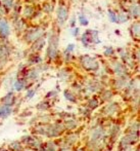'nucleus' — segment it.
Wrapping results in <instances>:
<instances>
[{
	"instance_id": "nucleus-1",
	"label": "nucleus",
	"mask_w": 140,
	"mask_h": 151,
	"mask_svg": "<svg viewBox=\"0 0 140 151\" xmlns=\"http://www.w3.org/2000/svg\"><path fill=\"white\" fill-rule=\"evenodd\" d=\"M68 10L65 9L63 6H59L58 9H57V19H58V22L60 25H63L65 23V21L68 20Z\"/></svg>"
},
{
	"instance_id": "nucleus-3",
	"label": "nucleus",
	"mask_w": 140,
	"mask_h": 151,
	"mask_svg": "<svg viewBox=\"0 0 140 151\" xmlns=\"http://www.w3.org/2000/svg\"><path fill=\"white\" fill-rule=\"evenodd\" d=\"M0 34L3 37H7L9 35V25L4 19H0Z\"/></svg>"
},
{
	"instance_id": "nucleus-10",
	"label": "nucleus",
	"mask_w": 140,
	"mask_h": 151,
	"mask_svg": "<svg viewBox=\"0 0 140 151\" xmlns=\"http://www.w3.org/2000/svg\"><path fill=\"white\" fill-rule=\"evenodd\" d=\"M133 29V33H136V36H139V24L137 23V24H134L132 27Z\"/></svg>"
},
{
	"instance_id": "nucleus-7",
	"label": "nucleus",
	"mask_w": 140,
	"mask_h": 151,
	"mask_svg": "<svg viewBox=\"0 0 140 151\" xmlns=\"http://www.w3.org/2000/svg\"><path fill=\"white\" fill-rule=\"evenodd\" d=\"M12 100H14V95H12V93H8V95L4 98V102H5L6 105H9V104H11Z\"/></svg>"
},
{
	"instance_id": "nucleus-5",
	"label": "nucleus",
	"mask_w": 140,
	"mask_h": 151,
	"mask_svg": "<svg viewBox=\"0 0 140 151\" xmlns=\"http://www.w3.org/2000/svg\"><path fill=\"white\" fill-rule=\"evenodd\" d=\"M10 112H11V110L8 106H4V107L0 108V116L1 117H5V116L9 115Z\"/></svg>"
},
{
	"instance_id": "nucleus-2",
	"label": "nucleus",
	"mask_w": 140,
	"mask_h": 151,
	"mask_svg": "<svg viewBox=\"0 0 140 151\" xmlns=\"http://www.w3.org/2000/svg\"><path fill=\"white\" fill-rule=\"evenodd\" d=\"M82 63H83V66L86 69H97V67H98L97 62L89 58V57H84Z\"/></svg>"
},
{
	"instance_id": "nucleus-8",
	"label": "nucleus",
	"mask_w": 140,
	"mask_h": 151,
	"mask_svg": "<svg viewBox=\"0 0 140 151\" xmlns=\"http://www.w3.org/2000/svg\"><path fill=\"white\" fill-rule=\"evenodd\" d=\"M132 14H133V16H136V17H138V14H139V7H138V5H133L132 6Z\"/></svg>"
},
{
	"instance_id": "nucleus-14",
	"label": "nucleus",
	"mask_w": 140,
	"mask_h": 151,
	"mask_svg": "<svg viewBox=\"0 0 140 151\" xmlns=\"http://www.w3.org/2000/svg\"><path fill=\"white\" fill-rule=\"evenodd\" d=\"M73 47H74V44H71V45L68 46V50H73Z\"/></svg>"
},
{
	"instance_id": "nucleus-11",
	"label": "nucleus",
	"mask_w": 140,
	"mask_h": 151,
	"mask_svg": "<svg viewBox=\"0 0 140 151\" xmlns=\"http://www.w3.org/2000/svg\"><path fill=\"white\" fill-rule=\"evenodd\" d=\"M14 88H16V91H21L24 88V83H23L22 81H16V84H14Z\"/></svg>"
},
{
	"instance_id": "nucleus-13",
	"label": "nucleus",
	"mask_w": 140,
	"mask_h": 151,
	"mask_svg": "<svg viewBox=\"0 0 140 151\" xmlns=\"http://www.w3.org/2000/svg\"><path fill=\"white\" fill-rule=\"evenodd\" d=\"M11 1L12 0H6V3H7V5H8V7H10V6H11Z\"/></svg>"
},
{
	"instance_id": "nucleus-9",
	"label": "nucleus",
	"mask_w": 140,
	"mask_h": 151,
	"mask_svg": "<svg viewBox=\"0 0 140 151\" xmlns=\"http://www.w3.org/2000/svg\"><path fill=\"white\" fill-rule=\"evenodd\" d=\"M79 21H80V23H81L82 25H88V20H87L86 18H85L84 16H82V14H80L79 16Z\"/></svg>"
},
{
	"instance_id": "nucleus-6",
	"label": "nucleus",
	"mask_w": 140,
	"mask_h": 151,
	"mask_svg": "<svg viewBox=\"0 0 140 151\" xmlns=\"http://www.w3.org/2000/svg\"><path fill=\"white\" fill-rule=\"evenodd\" d=\"M109 19H111V21L112 23H118L120 22V20H119L118 16H117L116 14H114V12H112V10H109Z\"/></svg>"
},
{
	"instance_id": "nucleus-12",
	"label": "nucleus",
	"mask_w": 140,
	"mask_h": 151,
	"mask_svg": "<svg viewBox=\"0 0 140 151\" xmlns=\"http://www.w3.org/2000/svg\"><path fill=\"white\" fill-rule=\"evenodd\" d=\"M28 12H29L30 14H31L32 12H33V8H32V7H27L26 10H25V14L27 16V14H28ZM30 14H29V16H30Z\"/></svg>"
},
{
	"instance_id": "nucleus-4",
	"label": "nucleus",
	"mask_w": 140,
	"mask_h": 151,
	"mask_svg": "<svg viewBox=\"0 0 140 151\" xmlns=\"http://www.w3.org/2000/svg\"><path fill=\"white\" fill-rule=\"evenodd\" d=\"M42 33H43V32L39 31V30H34V31L30 32V34L28 35V40H30V41H31V40H36L37 38H39L40 36L42 35Z\"/></svg>"
}]
</instances>
